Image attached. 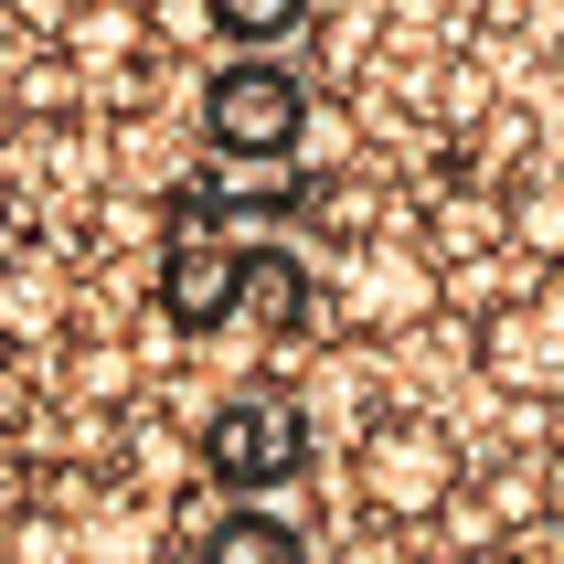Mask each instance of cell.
Segmentation results:
<instances>
[{
	"instance_id": "6da1fadb",
	"label": "cell",
	"mask_w": 564,
	"mask_h": 564,
	"mask_svg": "<svg viewBox=\"0 0 564 564\" xmlns=\"http://www.w3.org/2000/svg\"><path fill=\"white\" fill-rule=\"evenodd\" d=\"M351 479L383 533H415V522H447V501L469 490V447L447 415H373L351 447Z\"/></svg>"
},
{
	"instance_id": "7a4b0ae2",
	"label": "cell",
	"mask_w": 564,
	"mask_h": 564,
	"mask_svg": "<svg viewBox=\"0 0 564 564\" xmlns=\"http://www.w3.org/2000/svg\"><path fill=\"white\" fill-rule=\"evenodd\" d=\"M319 128V96L288 75V64L246 54L224 64L214 86H203V150L214 160H246V171H267V160H299V139Z\"/></svg>"
},
{
	"instance_id": "3957f363",
	"label": "cell",
	"mask_w": 564,
	"mask_h": 564,
	"mask_svg": "<svg viewBox=\"0 0 564 564\" xmlns=\"http://www.w3.org/2000/svg\"><path fill=\"white\" fill-rule=\"evenodd\" d=\"M310 469V405L278 394V383H256V394H224L203 415V479L214 490H288V479Z\"/></svg>"
},
{
	"instance_id": "277c9868",
	"label": "cell",
	"mask_w": 564,
	"mask_h": 564,
	"mask_svg": "<svg viewBox=\"0 0 564 564\" xmlns=\"http://www.w3.org/2000/svg\"><path fill=\"white\" fill-rule=\"evenodd\" d=\"M469 362L490 394H522V405H554L564 394V278L543 288H511V299H490V310L469 319Z\"/></svg>"
},
{
	"instance_id": "5b68a950",
	"label": "cell",
	"mask_w": 564,
	"mask_h": 564,
	"mask_svg": "<svg viewBox=\"0 0 564 564\" xmlns=\"http://www.w3.org/2000/svg\"><path fill=\"white\" fill-rule=\"evenodd\" d=\"M437 299H447L437 246L362 235V256H351V278H341V330H351V341H405V330H426Z\"/></svg>"
},
{
	"instance_id": "8992f818",
	"label": "cell",
	"mask_w": 564,
	"mask_h": 564,
	"mask_svg": "<svg viewBox=\"0 0 564 564\" xmlns=\"http://www.w3.org/2000/svg\"><path fill=\"white\" fill-rule=\"evenodd\" d=\"M160 310L182 319V330H224V319L246 310V256L214 246L203 224H182L171 256H160Z\"/></svg>"
},
{
	"instance_id": "52a82bcc",
	"label": "cell",
	"mask_w": 564,
	"mask_h": 564,
	"mask_svg": "<svg viewBox=\"0 0 564 564\" xmlns=\"http://www.w3.org/2000/svg\"><path fill=\"white\" fill-rule=\"evenodd\" d=\"M330 288L299 267L288 246H246V310L235 330H278V341H319V330H341V310H319Z\"/></svg>"
},
{
	"instance_id": "ba28073f",
	"label": "cell",
	"mask_w": 564,
	"mask_h": 564,
	"mask_svg": "<svg viewBox=\"0 0 564 564\" xmlns=\"http://www.w3.org/2000/svg\"><path fill=\"white\" fill-rule=\"evenodd\" d=\"M182 564H319V543L288 522V511H214V533L203 543H171Z\"/></svg>"
},
{
	"instance_id": "9c48e42d",
	"label": "cell",
	"mask_w": 564,
	"mask_h": 564,
	"mask_svg": "<svg viewBox=\"0 0 564 564\" xmlns=\"http://www.w3.org/2000/svg\"><path fill=\"white\" fill-rule=\"evenodd\" d=\"M511 214V256H533V267H564V171H543V160H522L501 192Z\"/></svg>"
},
{
	"instance_id": "30bf717a",
	"label": "cell",
	"mask_w": 564,
	"mask_h": 564,
	"mask_svg": "<svg viewBox=\"0 0 564 564\" xmlns=\"http://www.w3.org/2000/svg\"><path fill=\"white\" fill-rule=\"evenodd\" d=\"M150 54V0H75L64 11V64H139Z\"/></svg>"
},
{
	"instance_id": "8fae6325",
	"label": "cell",
	"mask_w": 564,
	"mask_h": 564,
	"mask_svg": "<svg viewBox=\"0 0 564 564\" xmlns=\"http://www.w3.org/2000/svg\"><path fill=\"white\" fill-rule=\"evenodd\" d=\"M479 501L501 511V533H511V543L543 533V522H554V469H543V447H533V458H501V469H479Z\"/></svg>"
},
{
	"instance_id": "7c38bea8",
	"label": "cell",
	"mask_w": 564,
	"mask_h": 564,
	"mask_svg": "<svg viewBox=\"0 0 564 564\" xmlns=\"http://www.w3.org/2000/svg\"><path fill=\"white\" fill-rule=\"evenodd\" d=\"M426 246H437V267H469L479 246H511V214H501V203H479V192H469V203H447V214L426 224Z\"/></svg>"
},
{
	"instance_id": "4fadbf2b",
	"label": "cell",
	"mask_w": 564,
	"mask_h": 564,
	"mask_svg": "<svg viewBox=\"0 0 564 564\" xmlns=\"http://www.w3.org/2000/svg\"><path fill=\"white\" fill-rule=\"evenodd\" d=\"M437 118L458 128V139H469V128H490V54H458L437 75Z\"/></svg>"
},
{
	"instance_id": "5bb4252c",
	"label": "cell",
	"mask_w": 564,
	"mask_h": 564,
	"mask_svg": "<svg viewBox=\"0 0 564 564\" xmlns=\"http://www.w3.org/2000/svg\"><path fill=\"white\" fill-rule=\"evenodd\" d=\"M319 224L362 246V235H373V224H383V192L362 182V171H330V182H319Z\"/></svg>"
},
{
	"instance_id": "9a60e30c",
	"label": "cell",
	"mask_w": 564,
	"mask_h": 564,
	"mask_svg": "<svg viewBox=\"0 0 564 564\" xmlns=\"http://www.w3.org/2000/svg\"><path fill=\"white\" fill-rule=\"evenodd\" d=\"M319 0H214V22L235 32V43H278V32H299Z\"/></svg>"
},
{
	"instance_id": "2e32d148",
	"label": "cell",
	"mask_w": 564,
	"mask_h": 564,
	"mask_svg": "<svg viewBox=\"0 0 564 564\" xmlns=\"http://www.w3.org/2000/svg\"><path fill=\"white\" fill-rule=\"evenodd\" d=\"M75 394H86V405H128V383H139V362H128V351H86V362H75Z\"/></svg>"
},
{
	"instance_id": "e0dca14e",
	"label": "cell",
	"mask_w": 564,
	"mask_h": 564,
	"mask_svg": "<svg viewBox=\"0 0 564 564\" xmlns=\"http://www.w3.org/2000/svg\"><path fill=\"white\" fill-rule=\"evenodd\" d=\"M11 554H22V564H54L64 533H54V522H11Z\"/></svg>"
},
{
	"instance_id": "ac0fdd59",
	"label": "cell",
	"mask_w": 564,
	"mask_h": 564,
	"mask_svg": "<svg viewBox=\"0 0 564 564\" xmlns=\"http://www.w3.org/2000/svg\"><path fill=\"white\" fill-rule=\"evenodd\" d=\"M469 11H479V32H511L522 11H533V0H469Z\"/></svg>"
},
{
	"instance_id": "d6986e66",
	"label": "cell",
	"mask_w": 564,
	"mask_h": 564,
	"mask_svg": "<svg viewBox=\"0 0 564 564\" xmlns=\"http://www.w3.org/2000/svg\"><path fill=\"white\" fill-rule=\"evenodd\" d=\"M543 469H554V533H564V437L543 447Z\"/></svg>"
},
{
	"instance_id": "ffe728a7",
	"label": "cell",
	"mask_w": 564,
	"mask_h": 564,
	"mask_svg": "<svg viewBox=\"0 0 564 564\" xmlns=\"http://www.w3.org/2000/svg\"><path fill=\"white\" fill-rule=\"evenodd\" d=\"M543 54H554V86H564V32H554V43H543Z\"/></svg>"
}]
</instances>
